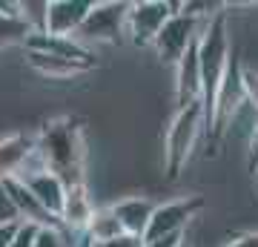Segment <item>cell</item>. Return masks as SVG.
Wrapping results in <instances>:
<instances>
[{
	"mask_svg": "<svg viewBox=\"0 0 258 247\" xmlns=\"http://www.w3.org/2000/svg\"><path fill=\"white\" fill-rule=\"evenodd\" d=\"M224 247H258V233H249V236H238V238H232V241H227Z\"/></svg>",
	"mask_w": 258,
	"mask_h": 247,
	"instance_id": "d4e9b609",
	"label": "cell"
},
{
	"mask_svg": "<svg viewBox=\"0 0 258 247\" xmlns=\"http://www.w3.org/2000/svg\"><path fill=\"white\" fill-rule=\"evenodd\" d=\"M23 221H12V224H0V247H9L12 238L18 236V230Z\"/></svg>",
	"mask_w": 258,
	"mask_h": 247,
	"instance_id": "603a6c76",
	"label": "cell"
},
{
	"mask_svg": "<svg viewBox=\"0 0 258 247\" xmlns=\"http://www.w3.org/2000/svg\"><path fill=\"white\" fill-rule=\"evenodd\" d=\"M204 204H207L204 195H186V199H178V202L155 204L141 241H155V238L164 236H184L186 224L204 210Z\"/></svg>",
	"mask_w": 258,
	"mask_h": 247,
	"instance_id": "5b68a950",
	"label": "cell"
},
{
	"mask_svg": "<svg viewBox=\"0 0 258 247\" xmlns=\"http://www.w3.org/2000/svg\"><path fill=\"white\" fill-rule=\"evenodd\" d=\"M126 9L129 3H115V0H106V3H92V9L86 12L81 29L75 32L72 40L78 43H115L123 29H126Z\"/></svg>",
	"mask_w": 258,
	"mask_h": 247,
	"instance_id": "277c9868",
	"label": "cell"
},
{
	"mask_svg": "<svg viewBox=\"0 0 258 247\" xmlns=\"http://www.w3.org/2000/svg\"><path fill=\"white\" fill-rule=\"evenodd\" d=\"M230 64V35H227V15L215 12L204 29L198 32V66H201V112L204 129L210 132L212 124V104L215 92L221 86V78Z\"/></svg>",
	"mask_w": 258,
	"mask_h": 247,
	"instance_id": "7a4b0ae2",
	"label": "cell"
},
{
	"mask_svg": "<svg viewBox=\"0 0 258 247\" xmlns=\"http://www.w3.org/2000/svg\"><path fill=\"white\" fill-rule=\"evenodd\" d=\"M26 49L49 52V55L66 58V61H78V64H89V66L95 64L92 55H89V49L81 46L78 40H72V37H52V35H43V32H32L26 37Z\"/></svg>",
	"mask_w": 258,
	"mask_h": 247,
	"instance_id": "7c38bea8",
	"label": "cell"
},
{
	"mask_svg": "<svg viewBox=\"0 0 258 247\" xmlns=\"http://www.w3.org/2000/svg\"><path fill=\"white\" fill-rule=\"evenodd\" d=\"M23 181L32 195H35V202L43 207V210L52 216V219H60V210H63V199H66V184L57 178L55 173H35V175H26V178H18Z\"/></svg>",
	"mask_w": 258,
	"mask_h": 247,
	"instance_id": "30bf717a",
	"label": "cell"
},
{
	"mask_svg": "<svg viewBox=\"0 0 258 247\" xmlns=\"http://www.w3.org/2000/svg\"><path fill=\"white\" fill-rule=\"evenodd\" d=\"M249 167L255 170L258 167V124L252 129V135H249Z\"/></svg>",
	"mask_w": 258,
	"mask_h": 247,
	"instance_id": "484cf974",
	"label": "cell"
},
{
	"mask_svg": "<svg viewBox=\"0 0 258 247\" xmlns=\"http://www.w3.org/2000/svg\"><path fill=\"white\" fill-rule=\"evenodd\" d=\"M26 64L35 72H40L43 78H55V81H63V78H72V75H81L86 69H92L89 64L66 61V58L49 55V52H37V49H26Z\"/></svg>",
	"mask_w": 258,
	"mask_h": 247,
	"instance_id": "9a60e30c",
	"label": "cell"
},
{
	"mask_svg": "<svg viewBox=\"0 0 258 247\" xmlns=\"http://www.w3.org/2000/svg\"><path fill=\"white\" fill-rule=\"evenodd\" d=\"M92 9L89 0H46V20H43V35L52 37H75L81 29L86 12Z\"/></svg>",
	"mask_w": 258,
	"mask_h": 247,
	"instance_id": "ba28073f",
	"label": "cell"
},
{
	"mask_svg": "<svg viewBox=\"0 0 258 247\" xmlns=\"http://www.w3.org/2000/svg\"><path fill=\"white\" fill-rule=\"evenodd\" d=\"M29 35H32V29L20 18L18 3H0V49L20 46V43L26 46Z\"/></svg>",
	"mask_w": 258,
	"mask_h": 247,
	"instance_id": "2e32d148",
	"label": "cell"
},
{
	"mask_svg": "<svg viewBox=\"0 0 258 247\" xmlns=\"http://www.w3.org/2000/svg\"><path fill=\"white\" fill-rule=\"evenodd\" d=\"M198 32H201V26H198V18H195V15L175 12V15L161 26V32L155 35L152 49L158 52V58H161L164 64H178L181 55L189 49V43L198 37Z\"/></svg>",
	"mask_w": 258,
	"mask_h": 247,
	"instance_id": "52a82bcc",
	"label": "cell"
},
{
	"mask_svg": "<svg viewBox=\"0 0 258 247\" xmlns=\"http://www.w3.org/2000/svg\"><path fill=\"white\" fill-rule=\"evenodd\" d=\"M32 247H66L63 241V230H55V227H40L35 236V244Z\"/></svg>",
	"mask_w": 258,
	"mask_h": 247,
	"instance_id": "d6986e66",
	"label": "cell"
},
{
	"mask_svg": "<svg viewBox=\"0 0 258 247\" xmlns=\"http://www.w3.org/2000/svg\"><path fill=\"white\" fill-rule=\"evenodd\" d=\"M89 247H144L138 236H126V233H120V236L109 238V241H89Z\"/></svg>",
	"mask_w": 258,
	"mask_h": 247,
	"instance_id": "44dd1931",
	"label": "cell"
},
{
	"mask_svg": "<svg viewBox=\"0 0 258 247\" xmlns=\"http://www.w3.org/2000/svg\"><path fill=\"white\" fill-rule=\"evenodd\" d=\"M35 150V135L26 132H15L0 141V181L3 178H15L20 173V167L26 164V158Z\"/></svg>",
	"mask_w": 258,
	"mask_h": 247,
	"instance_id": "5bb4252c",
	"label": "cell"
},
{
	"mask_svg": "<svg viewBox=\"0 0 258 247\" xmlns=\"http://www.w3.org/2000/svg\"><path fill=\"white\" fill-rule=\"evenodd\" d=\"M95 213V204L89 199V190H86V181L81 184H69L66 187V199H63V210H60V227L66 233H83L89 219Z\"/></svg>",
	"mask_w": 258,
	"mask_h": 247,
	"instance_id": "8fae6325",
	"label": "cell"
},
{
	"mask_svg": "<svg viewBox=\"0 0 258 247\" xmlns=\"http://www.w3.org/2000/svg\"><path fill=\"white\" fill-rule=\"evenodd\" d=\"M175 12H178L175 3H164V0H141V3H129L123 35L132 37V43L135 46H152V40H155V35L161 32V26H164Z\"/></svg>",
	"mask_w": 258,
	"mask_h": 247,
	"instance_id": "8992f818",
	"label": "cell"
},
{
	"mask_svg": "<svg viewBox=\"0 0 258 247\" xmlns=\"http://www.w3.org/2000/svg\"><path fill=\"white\" fill-rule=\"evenodd\" d=\"M115 221H118L120 233H126V236H144V230H147V221L155 210V204L147 202V199H123V202L112 204L109 207Z\"/></svg>",
	"mask_w": 258,
	"mask_h": 247,
	"instance_id": "4fadbf2b",
	"label": "cell"
},
{
	"mask_svg": "<svg viewBox=\"0 0 258 247\" xmlns=\"http://www.w3.org/2000/svg\"><path fill=\"white\" fill-rule=\"evenodd\" d=\"M181 247H186V244H181Z\"/></svg>",
	"mask_w": 258,
	"mask_h": 247,
	"instance_id": "83f0119b",
	"label": "cell"
},
{
	"mask_svg": "<svg viewBox=\"0 0 258 247\" xmlns=\"http://www.w3.org/2000/svg\"><path fill=\"white\" fill-rule=\"evenodd\" d=\"M255 173H258V167H255Z\"/></svg>",
	"mask_w": 258,
	"mask_h": 247,
	"instance_id": "4316f807",
	"label": "cell"
},
{
	"mask_svg": "<svg viewBox=\"0 0 258 247\" xmlns=\"http://www.w3.org/2000/svg\"><path fill=\"white\" fill-rule=\"evenodd\" d=\"M241 92H244V104H249L258 115V69L241 66Z\"/></svg>",
	"mask_w": 258,
	"mask_h": 247,
	"instance_id": "ac0fdd59",
	"label": "cell"
},
{
	"mask_svg": "<svg viewBox=\"0 0 258 247\" xmlns=\"http://www.w3.org/2000/svg\"><path fill=\"white\" fill-rule=\"evenodd\" d=\"M201 101V66H198V37L175 64V104L184 110L189 104Z\"/></svg>",
	"mask_w": 258,
	"mask_h": 247,
	"instance_id": "9c48e42d",
	"label": "cell"
},
{
	"mask_svg": "<svg viewBox=\"0 0 258 247\" xmlns=\"http://www.w3.org/2000/svg\"><path fill=\"white\" fill-rule=\"evenodd\" d=\"M184 244V236H164L155 238V241H144V247H181Z\"/></svg>",
	"mask_w": 258,
	"mask_h": 247,
	"instance_id": "cb8c5ba5",
	"label": "cell"
},
{
	"mask_svg": "<svg viewBox=\"0 0 258 247\" xmlns=\"http://www.w3.org/2000/svg\"><path fill=\"white\" fill-rule=\"evenodd\" d=\"M12 221H20V216L15 210V204H12L9 192L3 190V184H0V224H12Z\"/></svg>",
	"mask_w": 258,
	"mask_h": 247,
	"instance_id": "ffe728a7",
	"label": "cell"
},
{
	"mask_svg": "<svg viewBox=\"0 0 258 247\" xmlns=\"http://www.w3.org/2000/svg\"><path fill=\"white\" fill-rule=\"evenodd\" d=\"M83 233H86L89 241H109V238L120 236V227H118V221H115L109 207H95L92 219H89Z\"/></svg>",
	"mask_w": 258,
	"mask_h": 247,
	"instance_id": "e0dca14e",
	"label": "cell"
},
{
	"mask_svg": "<svg viewBox=\"0 0 258 247\" xmlns=\"http://www.w3.org/2000/svg\"><path fill=\"white\" fill-rule=\"evenodd\" d=\"M37 230L40 227H35V224H20V230H18V236L12 238V244L9 247H32L35 244V236H37Z\"/></svg>",
	"mask_w": 258,
	"mask_h": 247,
	"instance_id": "7402d4cb",
	"label": "cell"
},
{
	"mask_svg": "<svg viewBox=\"0 0 258 247\" xmlns=\"http://www.w3.org/2000/svg\"><path fill=\"white\" fill-rule=\"evenodd\" d=\"M35 150L37 156L43 158L49 173H55L66 187L83 181L86 141H83V127L78 118L49 121L35 135Z\"/></svg>",
	"mask_w": 258,
	"mask_h": 247,
	"instance_id": "6da1fadb",
	"label": "cell"
},
{
	"mask_svg": "<svg viewBox=\"0 0 258 247\" xmlns=\"http://www.w3.org/2000/svg\"><path fill=\"white\" fill-rule=\"evenodd\" d=\"M204 129V112L201 104H189L184 110L175 112L172 124L166 127L164 135V167H166V178L175 181L181 170L186 167L189 156H192V146L198 141Z\"/></svg>",
	"mask_w": 258,
	"mask_h": 247,
	"instance_id": "3957f363",
	"label": "cell"
}]
</instances>
